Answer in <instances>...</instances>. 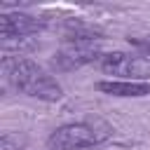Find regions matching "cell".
<instances>
[{"label":"cell","instance_id":"1","mask_svg":"<svg viewBox=\"0 0 150 150\" xmlns=\"http://www.w3.org/2000/svg\"><path fill=\"white\" fill-rule=\"evenodd\" d=\"M2 75L5 80L21 94L40 101H59L63 96L61 84L52 77L42 66L26 59L23 54H5L2 56Z\"/></svg>","mask_w":150,"mask_h":150},{"label":"cell","instance_id":"2","mask_svg":"<svg viewBox=\"0 0 150 150\" xmlns=\"http://www.w3.org/2000/svg\"><path fill=\"white\" fill-rule=\"evenodd\" d=\"M110 127L103 122H70L56 127L49 138L47 148L49 150H84V148H96L110 138Z\"/></svg>","mask_w":150,"mask_h":150},{"label":"cell","instance_id":"3","mask_svg":"<svg viewBox=\"0 0 150 150\" xmlns=\"http://www.w3.org/2000/svg\"><path fill=\"white\" fill-rule=\"evenodd\" d=\"M98 68L110 77L131 80V82H150V59L141 54L105 52L98 61Z\"/></svg>","mask_w":150,"mask_h":150},{"label":"cell","instance_id":"4","mask_svg":"<svg viewBox=\"0 0 150 150\" xmlns=\"http://www.w3.org/2000/svg\"><path fill=\"white\" fill-rule=\"evenodd\" d=\"M45 28V19H35L23 12H2L0 19V38H2V49L7 52L9 47H26L33 35H38Z\"/></svg>","mask_w":150,"mask_h":150},{"label":"cell","instance_id":"5","mask_svg":"<svg viewBox=\"0 0 150 150\" xmlns=\"http://www.w3.org/2000/svg\"><path fill=\"white\" fill-rule=\"evenodd\" d=\"M101 49L96 42H66L54 63L61 68V70H73V68H80L84 63H94V61H101Z\"/></svg>","mask_w":150,"mask_h":150},{"label":"cell","instance_id":"6","mask_svg":"<svg viewBox=\"0 0 150 150\" xmlns=\"http://www.w3.org/2000/svg\"><path fill=\"white\" fill-rule=\"evenodd\" d=\"M98 91L122 98H141L150 96V82H131V80H103L96 84Z\"/></svg>","mask_w":150,"mask_h":150},{"label":"cell","instance_id":"7","mask_svg":"<svg viewBox=\"0 0 150 150\" xmlns=\"http://www.w3.org/2000/svg\"><path fill=\"white\" fill-rule=\"evenodd\" d=\"M23 141L19 138V134H12V131H5L0 136V150H21Z\"/></svg>","mask_w":150,"mask_h":150}]
</instances>
